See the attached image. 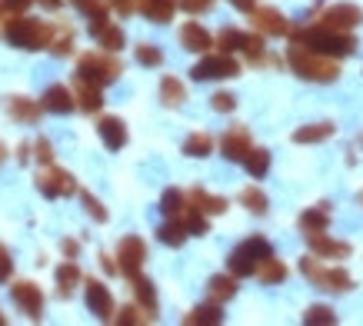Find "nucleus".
Instances as JSON below:
<instances>
[{
    "mask_svg": "<svg viewBox=\"0 0 363 326\" xmlns=\"http://www.w3.org/2000/svg\"><path fill=\"white\" fill-rule=\"evenodd\" d=\"M290 40L294 44H303L310 50H317V54H327V57H350L357 40H353L347 30H330V27H323V23H310V27H300L294 30L290 27Z\"/></svg>",
    "mask_w": 363,
    "mask_h": 326,
    "instance_id": "nucleus-1",
    "label": "nucleus"
},
{
    "mask_svg": "<svg viewBox=\"0 0 363 326\" xmlns=\"http://www.w3.org/2000/svg\"><path fill=\"white\" fill-rule=\"evenodd\" d=\"M286 64L297 77L303 80H313V84H333L340 77V64L337 57H327V54H317L303 44H294L290 40V50H286Z\"/></svg>",
    "mask_w": 363,
    "mask_h": 326,
    "instance_id": "nucleus-2",
    "label": "nucleus"
},
{
    "mask_svg": "<svg viewBox=\"0 0 363 326\" xmlns=\"http://www.w3.org/2000/svg\"><path fill=\"white\" fill-rule=\"evenodd\" d=\"M50 30H54L50 23L23 17V13H13L11 21L4 23V37L13 47H21V50H40V47H47L50 44Z\"/></svg>",
    "mask_w": 363,
    "mask_h": 326,
    "instance_id": "nucleus-3",
    "label": "nucleus"
},
{
    "mask_svg": "<svg viewBox=\"0 0 363 326\" xmlns=\"http://www.w3.org/2000/svg\"><path fill=\"white\" fill-rule=\"evenodd\" d=\"M123 74V64L111 50H97V54H84L77 64V80H87L94 87H107Z\"/></svg>",
    "mask_w": 363,
    "mask_h": 326,
    "instance_id": "nucleus-4",
    "label": "nucleus"
},
{
    "mask_svg": "<svg viewBox=\"0 0 363 326\" xmlns=\"http://www.w3.org/2000/svg\"><path fill=\"white\" fill-rule=\"evenodd\" d=\"M300 273H303L313 286L327 290V293H350L353 290V276L343 270V266H323V263H317L313 257H303V260H300Z\"/></svg>",
    "mask_w": 363,
    "mask_h": 326,
    "instance_id": "nucleus-5",
    "label": "nucleus"
},
{
    "mask_svg": "<svg viewBox=\"0 0 363 326\" xmlns=\"http://www.w3.org/2000/svg\"><path fill=\"white\" fill-rule=\"evenodd\" d=\"M267 257H274V247H270V240L250 237V240H243L240 247L230 253L227 266H230V273L237 276V280H240V276H253V273H257V266H260Z\"/></svg>",
    "mask_w": 363,
    "mask_h": 326,
    "instance_id": "nucleus-6",
    "label": "nucleus"
},
{
    "mask_svg": "<svg viewBox=\"0 0 363 326\" xmlns=\"http://www.w3.org/2000/svg\"><path fill=\"white\" fill-rule=\"evenodd\" d=\"M37 190H40L47 200H60V196L77 193V180L67 174V170H60V167H54V163H47L44 170L37 174Z\"/></svg>",
    "mask_w": 363,
    "mask_h": 326,
    "instance_id": "nucleus-7",
    "label": "nucleus"
},
{
    "mask_svg": "<svg viewBox=\"0 0 363 326\" xmlns=\"http://www.w3.org/2000/svg\"><path fill=\"white\" fill-rule=\"evenodd\" d=\"M237 74H240V64H237L230 54L203 57V60L190 70L194 80H230V77H237Z\"/></svg>",
    "mask_w": 363,
    "mask_h": 326,
    "instance_id": "nucleus-8",
    "label": "nucleus"
},
{
    "mask_svg": "<svg viewBox=\"0 0 363 326\" xmlns=\"http://www.w3.org/2000/svg\"><path fill=\"white\" fill-rule=\"evenodd\" d=\"M113 260H117V270L130 280V276H137V273H140L143 260H147V243H143L140 237H123Z\"/></svg>",
    "mask_w": 363,
    "mask_h": 326,
    "instance_id": "nucleus-9",
    "label": "nucleus"
},
{
    "mask_svg": "<svg viewBox=\"0 0 363 326\" xmlns=\"http://www.w3.org/2000/svg\"><path fill=\"white\" fill-rule=\"evenodd\" d=\"M11 296H13V303L21 306L30 320H40V316H44V293H40V286H37V283H30V280L13 283Z\"/></svg>",
    "mask_w": 363,
    "mask_h": 326,
    "instance_id": "nucleus-10",
    "label": "nucleus"
},
{
    "mask_svg": "<svg viewBox=\"0 0 363 326\" xmlns=\"http://www.w3.org/2000/svg\"><path fill=\"white\" fill-rule=\"evenodd\" d=\"M320 23L330 27V30H353L357 23H363V11L357 4H333V7L323 11Z\"/></svg>",
    "mask_w": 363,
    "mask_h": 326,
    "instance_id": "nucleus-11",
    "label": "nucleus"
},
{
    "mask_svg": "<svg viewBox=\"0 0 363 326\" xmlns=\"http://www.w3.org/2000/svg\"><path fill=\"white\" fill-rule=\"evenodd\" d=\"M253 27L264 37H286L290 33V21L277 7H253Z\"/></svg>",
    "mask_w": 363,
    "mask_h": 326,
    "instance_id": "nucleus-12",
    "label": "nucleus"
},
{
    "mask_svg": "<svg viewBox=\"0 0 363 326\" xmlns=\"http://www.w3.org/2000/svg\"><path fill=\"white\" fill-rule=\"evenodd\" d=\"M253 140H250V130L243 127V123H237V127H230V130L223 133V140H220V150L223 157L230 163H243V157L250 153Z\"/></svg>",
    "mask_w": 363,
    "mask_h": 326,
    "instance_id": "nucleus-13",
    "label": "nucleus"
},
{
    "mask_svg": "<svg viewBox=\"0 0 363 326\" xmlns=\"http://www.w3.org/2000/svg\"><path fill=\"white\" fill-rule=\"evenodd\" d=\"M310 243V250L323 257V260H347L350 257V243H343V240H330L327 237V230H320V233H303Z\"/></svg>",
    "mask_w": 363,
    "mask_h": 326,
    "instance_id": "nucleus-14",
    "label": "nucleus"
},
{
    "mask_svg": "<svg viewBox=\"0 0 363 326\" xmlns=\"http://www.w3.org/2000/svg\"><path fill=\"white\" fill-rule=\"evenodd\" d=\"M87 306L97 320H113V296L100 280H87Z\"/></svg>",
    "mask_w": 363,
    "mask_h": 326,
    "instance_id": "nucleus-15",
    "label": "nucleus"
},
{
    "mask_svg": "<svg viewBox=\"0 0 363 326\" xmlns=\"http://www.w3.org/2000/svg\"><path fill=\"white\" fill-rule=\"evenodd\" d=\"M40 107L47 113H70V110H77V100H74V90H67L64 84H54V87H47L44 100H40Z\"/></svg>",
    "mask_w": 363,
    "mask_h": 326,
    "instance_id": "nucleus-16",
    "label": "nucleus"
},
{
    "mask_svg": "<svg viewBox=\"0 0 363 326\" xmlns=\"http://www.w3.org/2000/svg\"><path fill=\"white\" fill-rule=\"evenodd\" d=\"M97 133H100V140H104L107 150H121V147H127V123H123L121 117H104L97 123Z\"/></svg>",
    "mask_w": 363,
    "mask_h": 326,
    "instance_id": "nucleus-17",
    "label": "nucleus"
},
{
    "mask_svg": "<svg viewBox=\"0 0 363 326\" xmlns=\"http://www.w3.org/2000/svg\"><path fill=\"white\" fill-rule=\"evenodd\" d=\"M177 7H180V0H137V11H140L147 21H154V23L174 21Z\"/></svg>",
    "mask_w": 363,
    "mask_h": 326,
    "instance_id": "nucleus-18",
    "label": "nucleus"
},
{
    "mask_svg": "<svg viewBox=\"0 0 363 326\" xmlns=\"http://www.w3.org/2000/svg\"><path fill=\"white\" fill-rule=\"evenodd\" d=\"M180 44H184V50H190V54H207L210 47H213V37H210L200 23H184Z\"/></svg>",
    "mask_w": 363,
    "mask_h": 326,
    "instance_id": "nucleus-19",
    "label": "nucleus"
},
{
    "mask_svg": "<svg viewBox=\"0 0 363 326\" xmlns=\"http://www.w3.org/2000/svg\"><path fill=\"white\" fill-rule=\"evenodd\" d=\"M90 33L97 37V44L104 47V50H111V54H117L123 47V30L117 27V23H111V21H104V23H94L90 27Z\"/></svg>",
    "mask_w": 363,
    "mask_h": 326,
    "instance_id": "nucleus-20",
    "label": "nucleus"
},
{
    "mask_svg": "<svg viewBox=\"0 0 363 326\" xmlns=\"http://www.w3.org/2000/svg\"><path fill=\"white\" fill-rule=\"evenodd\" d=\"M187 203L197 207L200 213H223V210H227V200H223V196H213V193H207V190H200V186H194L187 193Z\"/></svg>",
    "mask_w": 363,
    "mask_h": 326,
    "instance_id": "nucleus-21",
    "label": "nucleus"
},
{
    "mask_svg": "<svg viewBox=\"0 0 363 326\" xmlns=\"http://www.w3.org/2000/svg\"><path fill=\"white\" fill-rule=\"evenodd\" d=\"M327 227H330V207L327 203H317L307 213H300V230L303 233H320V230H327Z\"/></svg>",
    "mask_w": 363,
    "mask_h": 326,
    "instance_id": "nucleus-22",
    "label": "nucleus"
},
{
    "mask_svg": "<svg viewBox=\"0 0 363 326\" xmlns=\"http://www.w3.org/2000/svg\"><path fill=\"white\" fill-rule=\"evenodd\" d=\"M74 100H77V107L84 113H97L104 107V97H100V87L87 84V80H77V90H74Z\"/></svg>",
    "mask_w": 363,
    "mask_h": 326,
    "instance_id": "nucleus-23",
    "label": "nucleus"
},
{
    "mask_svg": "<svg viewBox=\"0 0 363 326\" xmlns=\"http://www.w3.org/2000/svg\"><path fill=\"white\" fill-rule=\"evenodd\" d=\"M333 133H337V127L333 123H307V127H300V130H294V143H323L330 140Z\"/></svg>",
    "mask_w": 363,
    "mask_h": 326,
    "instance_id": "nucleus-24",
    "label": "nucleus"
},
{
    "mask_svg": "<svg viewBox=\"0 0 363 326\" xmlns=\"http://www.w3.org/2000/svg\"><path fill=\"white\" fill-rule=\"evenodd\" d=\"M174 220H180V223H184V230H187V237H203V233H207L210 230V223H207V213H200L197 207H184L180 210V213H177Z\"/></svg>",
    "mask_w": 363,
    "mask_h": 326,
    "instance_id": "nucleus-25",
    "label": "nucleus"
},
{
    "mask_svg": "<svg viewBox=\"0 0 363 326\" xmlns=\"http://www.w3.org/2000/svg\"><path fill=\"white\" fill-rule=\"evenodd\" d=\"M84 280V273H80V266L74 260H67L57 266V293L60 296H70L74 293V286Z\"/></svg>",
    "mask_w": 363,
    "mask_h": 326,
    "instance_id": "nucleus-26",
    "label": "nucleus"
},
{
    "mask_svg": "<svg viewBox=\"0 0 363 326\" xmlns=\"http://www.w3.org/2000/svg\"><path fill=\"white\" fill-rule=\"evenodd\" d=\"M210 296H213V303H223V300H233L237 296V276H227V273H217V276H210L207 283Z\"/></svg>",
    "mask_w": 363,
    "mask_h": 326,
    "instance_id": "nucleus-27",
    "label": "nucleus"
},
{
    "mask_svg": "<svg viewBox=\"0 0 363 326\" xmlns=\"http://www.w3.org/2000/svg\"><path fill=\"white\" fill-rule=\"evenodd\" d=\"M130 283H133V296H137V303L147 310V313H154L157 316V290H154V283L147 280V276H130Z\"/></svg>",
    "mask_w": 363,
    "mask_h": 326,
    "instance_id": "nucleus-28",
    "label": "nucleus"
},
{
    "mask_svg": "<svg viewBox=\"0 0 363 326\" xmlns=\"http://www.w3.org/2000/svg\"><path fill=\"white\" fill-rule=\"evenodd\" d=\"M184 323L187 326H217L223 323V313H220V303H203L197 306V310H190L187 316H184Z\"/></svg>",
    "mask_w": 363,
    "mask_h": 326,
    "instance_id": "nucleus-29",
    "label": "nucleus"
},
{
    "mask_svg": "<svg viewBox=\"0 0 363 326\" xmlns=\"http://www.w3.org/2000/svg\"><path fill=\"white\" fill-rule=\"evenodd\" d=\"M7 110H11V117L21 120V123H37L44 107H40V103H33V100H27V97H11Z\"/></svg>",
    "mask_w": 363,
    "mask_h": 326,
    "instance_id": "nucleus-30",
    "label": "nucleus"
},
{
    "mask_svg": "<svg viewBox=\"0 0 363 326\" xmlns=\"http://www.w3.org/2000/svg\"><path fill=\"white\" fill-rule=\"evenodd\" d=\"M243 167H247V174H250L253 180L267 176V170H270V150H264V147H250V153L243 157Z\"/></svg>",
    "mask_w": 363,
    "mask_h": 326,
    "instance_id": "nucleus-31",
    "label": "nucleus"
},
{
    "mask_svg": "<svg viewBox=\"0 0 363 326\" xmlns=\"http://www.w3.org/2000/svg\"><path fill=\"white\" fill-rule=\"evenodd\" d=\"M50 54L54 57H67L70 50H74V30L67 27V23H57L54 30H50Z\"/></svg>",
    "mask_w": 363,
    "mask_h": 326,
    "instance_id": "nucleus-32",
    "label": "nucleus"
},
{
    "mask_svg": "<svg viewBox=\"0 0 363 326\" xmlns=\"http://www.w3.org/2000/svg\"><path fill=\"white\" fill-rule=\"evenodd\" d=\"M257 276H260L267 286H277V283H284V280H286L284 260H277V257H267V260L257 266Z\"/></svg>",
    "mask_w": 363,
    "mask_h": 326,
    "instance_id": "nucleus-33",
    "label": "nucleus"
},
{
    "mask_svg": "<svg viewBox=\"0 0 363 326\" xmlns=\"http://www.w3.org/2000/svg\"><path fill=\"white\" fill-rule=\"evenodd\" d=\"M160 100H164L167 107H180L187 100V90H184V84L177 77H164L160 80Z\"/></svg>",
    "mask_w": 363,
    "mask_h": 326,
    "instance_id": "nucleus-34",
    "label": "nucleus"
},
{
    "mask_svg": "<svg viewBox=\"0 0 363 326\" xmlns=\"http://www.w3.org/2000/svg\"><path fill=\"white\" fill-rule=\"evenodd\" d=\"M157 240L177 250V247H184V243H187V230H184V223H180V220H174V223H164V227L157 230Z\"/></svg>",
    "mask_w": 363,
    "mask_h": 326,
    "instance_id": "nucleus-35",
    "label": "nucleus"
},
{
    "mask_svg": "<svg viewBox=\"0 0 363 326\" xmlns=\"http://www.w3.org/2000/svg\"><path fill=\"white\" fill-rule=\"evenodd\" d=\"M240 203L250 210V213H257V217H264V213H267V193L260 190V186H243V190H240Z\"/></svg>",
    "mask_w": 363,
    "mask_h": 326,
    "instance_id": "nucleus-36",
    "label": "nucleus"
},
{
    "mask_svg": "<svg viewBox=\"0 0 363 326\" xmlns=\"http://www.w3.org/2000/svg\"><path fill=\"white\" fill-rule=\"evenodd\" d=\"M184 153L187 157H210L213 153V137L210 133H190L184 140Z\"/></svg>",
    "mask_w": 363,
    "mask_h": 326,
    "instance_id": "nucleus-37",
    "label": "nucleus"
},
{
    "mask_svg": "<svg viewBox=\"0 0 363 326\" xmlns=\"http://www.w3.org/2000/svg\"><path fill=\"white\" fill-rule=\"evenodd\" d=\"M113 320H117L121 326H133V323H154L157 316H154V313H147V310H143V306L137 303V306H123V310H121L117 316H113Z\"/></svg>",
    "mask_w": 363,
    "mask_h": 326,
    "instance_id": "nucleus-38",
    "label": "nucleus"
},
{
    "mask_svg": "<svg viewBox=\"0 0 363 326\" xmlns=\"http://www.w3.org/2000/svg\"><path fill=\"white\" fill-rule=\"evenodd\" d=\"M184 207H187V193H184V190H174V186L164 190V196H160V210H164L167 217H177Z\"/></svg>",
    "mask_w": 363,
    "mask_h": 326,
    "instance_id": "nucleus-39",
    "label": "nucleus"
},
{
    "mask_svg": "<svg viewBox=\"0 0 363 326\" xmlns=\"http://www.w3.org/2000/svg\"><path fill=\"white\" fill-rule=\"evenodd\" d=\"M303 323L307 326H333L337 323V313H333L330 306L317 303V306H310L307 313H303Z\"/></svg>",
    "mask_w": 363,
    "mask_h": 326,
    "instance_id": "nucleus-40",
    "label": "nucleus"
},
{
    "mask_svg": "<svg viewBox=\"0 0 363 326\" xmlns=\"http://www.w3.org/2000/svg\"><path fill=\"white\" fill-rule=\"evenodd\" d=\"M74 4H77V11H84L90 17V27L107 21V4L104 0H74Z\"/></svg>",
    "mask_w": 363,
    "mask_h": 326,
    "instance_id": "nucleus-41",
    "label": "nucleus"
},
{
    "mask_svg": "<svg viewBox=\"0 0 363 326\" xmlns=\"http://www.w3.org/2000/svg\"><path fill=\"white\" fill-rule=\"evenodd\" d=\"M217 47H220L223 54H233V50H240V47H243V30H233V27L220 30V33H217Z\"/></svg>",
    "mask_w": 363,
    "mask_h": 326,
    "instance_id": "nucleus-42",
    "label": "nucleus"
},
{
    "mask_svg": "<svg viewBox=\"0 0 363 326\" xmlns=\"http://www.w3.org/2000/svg\"><path fill=\"white\" fill-rule=\"evenodd\" d=\"M137 64H143V67H160V64H164V54H160V47L140 44V47H137Z\"/></svg>",
    "mask_w": 363,
    "mask_h": 326,
    "instance_id": "nucleus-43",
    "label": "nucleus"
},
{
    "mask_svg": "<svg viewBox=\"0 0 363 326\" xmlns=\"http://www.w3.org/2000/svg\"><path fill=\"white\" fill-rule=\"evenodd\" d=\"M80 200H84V210H87V213L97 220V223H107V210H104V203H100L97 196L84 190V193H80Z\"/></svg>",
    "mask_w": 363,
    "mask_h": 326,
    "instance_id": "nucleus-44",
    "label": "nucleus"
},
{
    "mask_svg": "<svg viewBox=\"0 0 363 326\" xmlns=\"http://www.w3.org/2000/svg\"><path fill=\"white\" fill-rule=\"evenodd\" d=\"M210 107L217 110V113H230V110L237 107V97H233V94H213V97H210Z\"/></svg>",
    "mask_w": 363,
    "mask_h": 326,
    "instance_id": "nucleus-45",
    "label": "nucleus"
},
{
    "mask_svg": "<svg viewBox=\"0 0 363 326\" xmlns=\"http://www.w3.org/2000/svg\"><path fill=\"white\" fill-rule=\"evenodd\" d=\"M33 157H37V160L40 163H54V147H50V140H44V137H40V140L33 143Z\"/></svg>",
    "mask_w": 363,
    "mask_h": 326,
    "instance_id": "nucleus-46",
    "label": "nucleus"
},
{
    "mask_svg": "<svg viewBox=\"0 0 363 326\" xmlns=\"http://www.w3.org/2000/svg\"><path fill=\"white\" fill-rule=\"evenodd\" d=\"M180 7H184L187 13H203V11L213 7V0H180Z\"/></svg>",
    "mask_w": 363,
    "mask_h": 326,
    "instance_id": "nucleus-47",
    "label": "nucleus"
},
{
    "mask_svg": "<svg viewBox=\"0 0 363 326\" xmlns=\"http://www.w3.org/2000/svg\"><path fill=\"white\" fill-rule=\"evenodd\" d=\"M11 270H13V260H11V253L0 247V283L4 280H11Z\"/></svg>",
    "mask_w": 363,
    "mask_h": 326,
    "instance_id": "nucleus-48",
    "label": "nucleus"
},
{
    "mask_svg": "<svg viewBox=\"0 0 363 326\" xmlns=\"http://www.w3.org/2000/svg\"><path fill=\"white\" fill-rule=\"evenodd\" d=\"M60 250H64L67 260H74V257L80 253V243H77V240H64V243H60Z\"/></svg>",
    "mask_w": 363,
    "mask_h": 326,
    "instance_id": "nucleus-49",
    "label": "nucleus"
},
{
    "mask_svg": "<svg viewBox=\"0 0 363 326\" xmlns=\"http://www.w3.org/2000/svg\"><path fill=\"white\" fill-rule=\"evenodd\" d=\"M100 266H104L107 273H121V270H117V260H113L111 253H104V257H100Z\"/></svg>",
    "mask_w": 363,
    "mask_h": 326,
    "instance_id": "nucleus-50",
    "label": "nucleus"
},
{
    "mask_svg": "<svg viewBox=\"0 0 363 326\" xmlns=\"http://www.w3.org/2000/svg\"><path fill=\"white\" fill-rule=\"evenodd\" d=\"M233 7H237V11H243V13H250L253 7H257V0H230Z\"/></svg>",
    "mask_w": 363,
    "mask_h": 326,
    "instance_id": "nucleus-51",
    "label": "nucleus"
},
{
    "mask_svg": "<svg viewBox=\"0 0 363 326\" xmlns=\"http://www.w3.org/2000/svg\"><path fill=\"white\" fill-rule=\"evenodd\" d=\"M111 4H113V7H117L121 13H130V11H133V0H111Z\"/></svg>",
    "mask_w": 363,
    "mask_h": 326,
    "instance_id": "nucleus-52",
    "label": "nucleus"
},
{
    "mask_svg": "<svg viewBox=\"0 0 363 326\" xmlns=\"http://www.w3.org/2000/svg\"><path fill=\"white\" fill-rule=\"evenodd\" d=\"M40 4H44L47 11H57V7H60V4H64V0H40Z\"/></svg>",
    "mask_w": 363,
    "mask_h": 326,
    "instance_id": "nucleus-53",
    "label": "nucleus"
},
{
    "mask_svg": "<svg viewBox=\"0 0 363 326\" xmlns=\"http://www.w3.org/2000/svg\"><path fill=\"white\" fill-rule=\"evenodd\" d=\"M357 203H360V207H363V190H360V193H357Z\"/></svg>",
    "mask_w": 363,
    "mask_h": 326,
    "instance_id": "nucleus-54",
    "label": "nucleus"
},
{
    "mask_svg": "<svg viewBox=\"0 0 363 326\" xmlns=\"http://www.w3.org/2000/svg\"><path fill=\"white\" fill-rule=\"evenodd\" d=\"M4 153H7V150H4V147H0V160H4Z\"/></svg>",
    "mask_w": 363,
    "mask_h": 326,
    "instance_id": "nucleus-55",
    "label": "nucleus"
},
{
    "mask_svg": "<svg viewBox=\"0 0 363 326\" xmlns=\"http://www.w3.org/2000/svg\"><path fill=\"white\" fill-rule=\"evenodd\" d=\"M0 17H4V4H0Z\"/></svg>",
    "mask_w": 363,
    "mask_h": 326,
    "instance_id": "nucleus-56",
    "label": "nucleus"
},
{
    "mask_svg": "<svg viewBox=\"0 0 363 326\" xmlns=\"http://www.w3.org/2000/svg\"><path fill=\"white\" fill-rule=\"evenodd\" d=\"M0 326H4V316H0Z\"/></svg>",
    "mask_w": 363,
    "mask_h": 326,
    "instance_id": "nucleus-57",
    "label": "nucleus"
}]
</instances>
